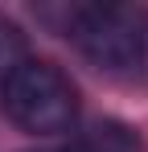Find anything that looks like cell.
Returning a JSON list of instances; mask_svg holds the SVG:
<instances>
[{"label":"cell","instance_id":"3957f363","mask_svg":"<svg viewBox=\"0 0 148 152\" xmlns=\"http://www.w3.org/2000/svg\"><path fill=\"white\" fill-rule=\"evenodd\" d=\"M66 152H140V140H136V132L119 119H99L91 124L86 132H78V140H74Z\"/></svg>","mask_w":148,"mask_h":152},{"label":"cell","instance_id":"7a4b0ae2","mask_svg":"<svg viewBox=\"0 0 148 152\" xmlns=\"http://www.w3.org/2000/svg\"><path fill=\"white\" fill-rule=\"evenodd\" d=\"M70 37L103 70H136L148 58V17L132 4L70 8Z\"/></svg>","mask_w":148,"mask_h":152},{"label":"cell","instance_id":"6da1fadb","mask_svg":"<svg viewBox=\"0 0 148 152\" xmlns=\"http://www.w3.org/2000/svg\"><path fill=\"white\" fill-rule=\"evenodd\" d=\"M4 111L21 132L58 136L78 119V91L53 62H25L4 82Z\"/></svg>","mask_w":148,"mask_h":152},{"label":"cell","instance_id":"277c9868","mask_svg":"<svg viewBox=\"0 0 148 152\" xmlns=\"http://www.w3.org/2000/svg\"><path fill=\"white\" fill-rule=\"evenodd\" d=\"M25 53H29V45H25L21 25L8 21V17H0V82H8V78L29 62Z\"/></svg>","mask_w":148,"mask_h":152}]
</instances>
